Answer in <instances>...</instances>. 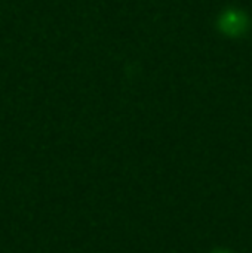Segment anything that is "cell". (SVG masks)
Wrapping results in <instances>:
<instances>
[{
  "instance_id": "6da1fadb",
  "label": "cell",
  "mask_w": 252,
  "mask_h": 253,
  "mask_svg": "<svg viewBox=\"0 0 252 253\" xmlns=\"http://www.w3.org/2000/svg\"><path fill=\"white\" fill-rule=\"evenodd\" d=\"M214 253H230V252H227V251H215Z\"/></svg>"
}]
</instances>
